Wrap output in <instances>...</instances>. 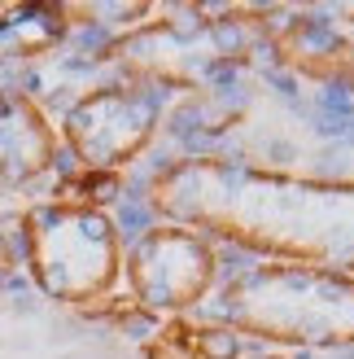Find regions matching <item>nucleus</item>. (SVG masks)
<instances>
[{"mask_svg": "<svg viewBox=\"0 0 354 359\" xmlns=\"http://www.w3.org/2000/svg\"><path fill=\"white\" fill-rule=\"evenodd\" d=\"M215 320L280 346H354V272L271 259L219 290Z\"/></svg>", "mask_w": 354, "mask_h": 359, "instance_id": "nucleus-1", "label": "nucleus"}, {"mask_svg": "<svg viewBox=\"0 0 354 359\" xmlns=\"http://www.w3.org/2000/svg\"><path fill=\"white\" fill-rule=\"evenodd\" d=\"M13 245L35 294L66 307H101L122 280V241L110 210L31 202L13 224Z\"/></svg>", "mask_w": 354, "mask_h": 359, "instance_id": "nucleus-2", "label": "nucleus"}, {"mask_svg": "<svg viewBox=\"0 0 354 359\" xmlns=\"http://www.w3.org/2000/svg\"><path fill=\"white\" fill-rule=\"evenodd\" d=\"M167 93L171 88L153 79H114L79 93L57 128L66 154L79 163V171L105 175H118L122 167L140 163L167 114Z\"/></svg>", "mask_w": 354, "mask_h": 359, "instance_id": "nucleus-3", "label": "nucleus"}, {"mask_svg": "<svg viewBox=\"0 0 354 359\" xmlns=\"http://www.w3.org/2000/svg\"><path fill=\"white\" fill-rule=\"evenodd\" d=\"M122 276H127L132 302L140 311H149L153 320L180 316V311L201 307L206 294L215 290L219 280L215 245L197 228L153 224L127 245Z\"/></svg>", "mask_w": 354, "mask_h": 359, "instance_id": "nucleus-4", "label": "nucleus"}, {"mask_svg": "<svg viewBox=\"0 0 354 359\" xmlns=\"http://www.w3.org/2000/svg\"><path fill=\"white\" fill-rule=\"evenodd\" d=\"M149 210L167 215L180 228H223V210H232L236 202V171L223 158H175L171 167H162L149 184Z\"/></svg>", "mask_w": 354, "mask_h": 359, "instance_id": "nucleus-5", "label": "nucleus"}, {"mask_svg": "<svg viewBox=\"0 0 354 359\" xmlns=\"http://www.w3.org/2000/svg\"><path fill=\"white\" fill-rule=\"evenodd\" d=\"M57 149L62 136L40 101L17 88H0V189H27L52 175Z\"/></svg>", "mask_w": 354, "mask_h": 359, "instance_id": "nucleus-6", "label": "nucleus"}, {"mask_svg": "<svg viewBox=\"0 0 354 359\" xmlns=\"http://www.w3.org/2000/svg\"><path fill=\"white\" fill-rule=\"evenodd\" d=\"M188 329V342L201 351V359H241V337L232 329L223 325H192V320H184Z\"/></svg>", "mask_w": 354, "mask_h": 359, "instance_id": "nucleus-7", "label": "nucleus"}, {"mask_svg": "<svg viewBox=\"0 0 354 359\" xmlns=\"http://www.w3.org/2000/svg\"><path fill=\"white\" fill-rule=\"evenodd\" d=\"M145 359H201V351L188 342L184 320H171V325H162V329L149 337Z\"/></svg>", "mask_w": 354, "mask_h": 359, "instance_id": "nucleus-8", "label": "nucleus"}, {"mask_svg": "<svg viewBox=\"0 0 354 359\" xmlns=\"http://www.w3.org/2000/svg\"><path fill=\"white\" fill-rule=\"evenodd\" d=\"M17 267H22V259H17L13 232H9V228H0V294H5V285L17 276Z\"/></svg>", "mask_w": 354, "mask_h": 359, "instance_id": "nucleus-9", "label": "nucleus"}, {"mask_svg": "<svg viewBox=\"0 0 354 359\" xmlns=\"http://www.w3.org/2000/svg\"><path fill=\"white\" fill-rule=\"evenodd\" d=\"M262 154H267V163H276V167H289V163H297V145L293 140H285V136H267V145H262Z\"/></svg>", "mask_w": 354, "mask_h": 359, "instance_id": "nucleus-10", "label": "nucleus"}, {"mask_svg": "<svg viewBox=\"0 0 354 359\" xmlns=\"http://www.w3.org/2000/svg\"><path fill=\"white\" fill-rule=\"evenodd\" d=\"M241 359H285V355H241Z\"/></svg>", "mask_w": 354, "mask_h": 359, "instance_id": "nucleus-11", "label": "nucleus"}]
</instances>
